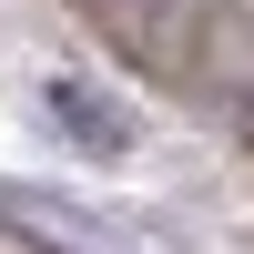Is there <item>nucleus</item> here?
<instances>
[{"mask_svg":"<svg viewBox=\"0 0 254 254\" xmlns=\"http://www.w3.org/2000/svg\"><path fill=\"white\" fill-rule=\"evenodd\" d=\"M0 234H10V244H31V254H92V244H71V234H61V224H31L20 203H0Z\"/></svg>","mask_w":254,"mask_h":254,"instance_id":"obj_2","label":"nucleus"},{"mask_svg":"<svg viewBox=\"0 0 254 254\" xmlns=\"http://www.w3.org/2000/svg\"><path fill=\"white\" fill-rule=\"evenodd\" d=\"M41 112H51L61 142H71V153H92V163H122V153H132V112H122V102H102L81 71H51V81H41Z\"/></svg>","mask_w":254,"mask_h":254,"instance_id":"obj_1","label":"nucleus"}]
</instances>
